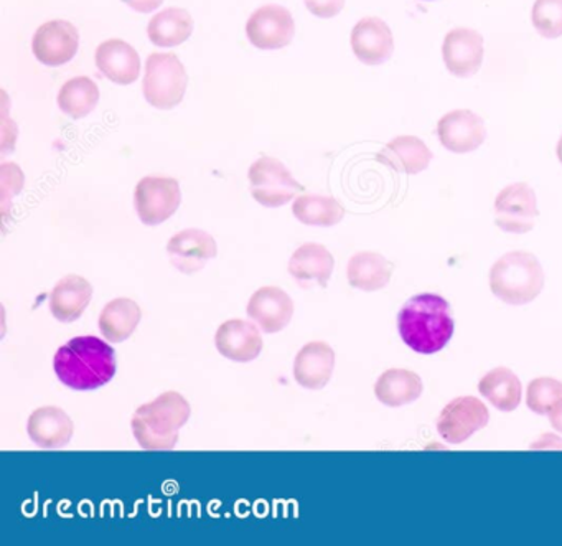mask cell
I'll return each mask as SVG.
<instances>
[{
    "mask_svg": "<svg viewBox=\"0 0 562 546\" xmlns=\"http://www.w3.org/2000/svg\"><path fill=\"white\" fill-rule=\"evenodd\" d=\"M58 108L74 120H83L100 103V88L91 78L77 77L68 80L58 93Z\"/></svg>",
    "mask_w": 562,
    "mask_h": 546,
    "instance_id": "cell-29",
    "label": "cell"
},
{
    "mask_svg": "<svg viewBox=\"0 0 562 546\" xmlns=\"http://www.w3.org/2000/svg\"><path fill=\"white\" fill-rule=\"evenodd\" d=\"M80 47L77 27L67 21H50L37 29L32 52L45 67H61L74 60Z\"/></svg>",
    "mask_w": 562,
    "mask_h": 546,
    "instance_id": "cell-11",
    "label": "cell"
},
{
    "mask_svg": "<svg viewBox=\"0 0 562 546\" xmlns=\"http://www.w3.org/2000/svg\"><path fill=\"white\" fill-rule=\"evenodd\" d=\"M312 15L321 19H334L344 11L345 0H304Z\"/></svg>",
    "mask_w": 562,
    "mask_h": 546,
    "instance_id": "cell-33",
    "label": "cell"
},
{
    "mask_svg": "<svg viewBox=\"0 0 562 546\" xmlns=\"http://www.w3.org/2000/svg\"><path fill=\"white\" fill-rule=\"evenodd\" d=\"M376 159L396 172L416 176L429 167L432 153L419 137L400 136L387 143Z\"/></svg>",
    "mask_w": 562,
    "mask_h": 546,
    "instance_id": "cell-22",
    "label": "cell"
},
{
    "mask_svg": "<svg viewBox=\"0 0 562 546\" xmlns=\"http://www.w3.org/2000/svg\"><path fill=\"white\" fill-rule=\"evenodd\" d=\"M143 312L133 299L120 298L106 304L100 315V331L111 344L127 341L139 325Z\"/></svg>",
    "mask_w": 562,
    "mask_h": 546,
    "instance_id": "cell-27",
    "label": "cell"
},
{
    "mask_svg": "<svg viewBox=\"0 0 562 546\" xmlns=\"http://www.w3.org/2000/svg\"><path fill=\"white\" fill-rule=\"evenodd\" d=\"M479 391L496 410L503 411V413L515 411L521 403V381L506 367L490 370L480 380Z\"/></svg>",
    "mask_w": 562,
    "mask_h": 546,
    "instance_id": "cell-28",
    "label": "cell"
},
{
    "mask_svg": "<svg viewBox=\"0 0 562 546\" xmlns=\"http://www.w3.org/2000/svg\"><path fill=\"white\" fill-rule=\"evenodd\" d=\"M351 51L368 67H378L390 60L394 52L393 32L378 18H364L351 31Z\"/></svg>",
    "mask_w": 562,
    "mask_h": 546,
    "instance_id": "cell-15",
    "label": "cell"
},
{
    "mask_svg": "<svg viewBox=\"0 0 562 546\" xmlns=\"http://www.w3.org/2000/svg\"><path fill=\"white\" fill-rule=\"evenodd\" d=\"M192 408L182 394L166 391L150 403L137 408L131 423L134 437L143 449H173L179 441L180 430L186 426Z\"/></svg>",
    "mask_w": 562,
    "mask_h": 546,
    "instance_id": "cell-3",
    "label": "cell"
},
{
    "mask_svg": "<svg viewBox=\"0 0 562 546\" xmlns=\"http://www.w3.org/2000/svg\"><path fill=\"white\" fill-rule=\"evenodd\" d=\"M74 421L61 408L44 406L35 410L27 421L29 437L44 449H60L74 436Z\"/></svg>",
    "mask_w": 562,
    "mask_h": 546,
    "instance_id": "cell-21",
    "label": "cell"
},
{
    "mask_svg": "<svg viewBox=\"0 0 562 546\" xmlns=\"http://www.w3.org/2000/svg\"><path fill=\"white\" fill-rule=\"evenodd\" d=\"M335 368V352L325 342H308L294 361V378L302 388L321 390L330 381Z\"/></svg>",
    "mask_w": 562,
    "mask_h": 546,
    "instance_id": "cell-20",
    "label": "cell"
},
{
    "mask_svg": "<svg viewBox=\"0 0 562 546\" xmlns=\"http://www.w3.org/2000/svg\"><path fill=\"white\" fill-rule=\"evenodd\" d=\"M437 137L450 153L469 154L485 143L486 127L482 118L473 111L456 110L440 118Z\"/></svg>",
    "mask_w": 562,
    "mask_h": 546,
    "instance_id": "cell-12",
    "label": "cell"
},
{
    "mask_svg": "<svg viewBox=\"0 0 562 546\" xmlns=\"http://www.w3.org/2000/svg\"><path fill=\"white\" fill-rule=\"evenodd\" d=\"M542 288L544 271L531 253H506L490 269V289L506 304H529L541 294Z\"/></svg>",
    "mask_w": 562,
    "mask_h": 546,
    "instance_id": "cell-4",
    "label": "cell"
},
{
    "mask_svg": "<svg viewBox=\"0 0 562 546\" xmlns=\"http://www.w3.org/2000/svg\"><path fill=\"white\" fill-rule=\"evenodd\" d=\"M334 268V256L325 246L317 243H305L295 249L289 261V272L302 289H311L314 286L327 288Z\"/></svg>",
    "mask_w": 562,
    "mask_h": 546,
    "instance_id": "cell-17",
    "label": "cell"
},
{
    "mask_svg": "<svg viewBox=\"0 0 562 546\" xmlns=\"http://www.w3.org/2000/svg\"><path fill=\"white\" fill-rule=\"evenodd\" d=\"M495 222L506 233L531 232L538 219V199L528 183H512L498 193L495 200Z\"/></svg>",
    "mask_w": 562,
    "mask_h": 546,
    "instance_id": "cell-8",
    "label": "cell"
},
{
    "mask_svg": "<svg viewBox=\"0 0 562 546\" xmlns=\"http://www.w3.org/2000/svg\"><path fill=\"white\" fill-rule=\"evenodd\" d=\"M531 22L542 38L554 41L562 35V0H535Z\"/></svg>",
    "mask_w": 562,
    "mask_h": 546,
    "instance_id": "cell-31",
    "label": "cell"
},
{
    "mask_svg": "<svg viewBox=\"0 0 562 546\" xmlns=\"http://www.w3.org/2000/svg\"><path fill=\"white\" fill-rule=\"evenodd\" d=\"M54 368L65 387L77 391L97 390L116 375V354L103 338L83 335L58 348Z\"/></svg>",
    "mask_w": 562,
    "mask_h": 546,
    "instance_id": "cell-1",
    "label": "cell"
},
{
    "mask_svg": "<svg viewBox=\"0 0 562 546\" xmlns=\"http://www.w3.org/2000/svg\"><path fill=\"white\" fill-rule=\"evenodd\" d=\"M483 38L472 29H452L443 38L442 58L447 70L457 78L473 77L483 64Z\"/></svg>",
    "mask_w": 562,
    "mask_h": 546,
    "instance_id": "cell-13",
    "label": "cell"
},
{
    "mask_svg": "<svg viewBox=\"0 0 562 546\" xmlns=\"http://www.w3.org/2000/svg\"><path fill=\"white\" fill-rule=\"evenodd\" d=\"M295 34L294 18L282 5L269 4L252 12L246 22V35L259 51L288 47Z\"/></svg>",
    "mask_w": 562,
    "mask_h": 546,
    "instance_id": "cell-9",
    "label": "cell"
},
{
    "mask_svg": "<svg viewBox=\"0 0 562 546\" xmlns=\"http://www.w3.org/2000/svg\"><path fill=\"white\" fill-rule=\"evenodd\" d=\"M98 70L116 85H133L140 75V57L136 48L120 38L103 42L97 48Z\"/></svg>",
    "mask_w": 562,
    "mask_h": 546,
    "instance_id": "cell-19",
    "label": "cell"
},
{
    "mask_svg": "<svg viewBox=\"0 0 562 546\" xmlns=\"http://www.w3.org/2000/svg\"><path fill=\"white\" fill-rule=\"evenodd\" d=\"M123 2L139 14H150L164 4V0H123Z\"/></svg>",
    "mask_w": 562,
    "mask_h": 546,
    "instance_id": "cell-34",
    "label": "cell"
},
{
    "mask_svg": "<svg viewBox=\"0 0 562 546\" xmlns=\"http://www.w3.org/2000/svg\"><path fill=\"white\" fill-rule=\"evenodd\" d=\"M249 189L256 202L268 209L285 205L304 190L289 172L288 167L274 157H261L248 170Z\"/></svg>",
    "mask_w": 562,
    "mask_h": 546,
    "instance_id": "cell-6",
    "label": "cell"
},
{
    "mask_svg": "<svg viewBox=\"0 0 562 546\" xmlns=\"http://www.w3.org/2000/svg\"><path fill=\"white\" fill-rule=\"evenodd\" d=\"M93 298V288L81 276L70 275L61 279L50 294V311L60 322H75L87 311Z\"/></svg>",
    "mask_w": 562,
    "mask_h": 546,
    "instance_id": "cell-23",
    "label": "cell"
},
{
    "mask_svg": "<svg viewBox=\"0 0 562 546\" xmlns=\"http://www.w3.org/2000/svg\"><path fill=\"white\" fill-rule=\"evenodd\" d=\"M555 154H558L559 163L562 164V136L561 140H559L558 147H555Z\"/></svg>",
    "mask_w": 562,
    "mask_h": 546,
    "instance_id": "cell-36",
    "label": "cell"
},
{
    "mask_svg": "<svg viewBox=\"0 0 562 546\" xmlns=\"http://www.w3.org/2000/svg\"><path fill=\"white\" fill-rule=\"evenodd\" d=\"M397 331L416 354H437L446 348L456 331L449 302L432 292L414 296L397 314Z\"/></svg>",
    "mask_w": 562,
    "mask_h": 546,
    "instance_id": "cell-2",
    "label": "cell"
},
{
    "mask_svg": "<svg viewBox=\"0 0 562 546\" xmlns=\"http://www.w3.org/2000/svg\"><path fill=\"white\" fill-rule=\"evenodd\" d=\"M488 421V408L479 398L459 397L443 408L437 420V431L447 443L460 444L483 430Z\"/></svg>",
    "mask_w": 562,
    "mask_h": 546,
    "instance_id": "cell-10",
    "label": "cell"
},
{
    "mask_svg": "<svg viewBox=\"0 0 562 546\" xmlns=\"http://www.w3.org/2000/svg\"><path fill=\"white\" fill-rule=\"evenodd\" d=\"M299 222L308 226H335L345 216V209L334 197L301 196L292 205Z\"/></svg>",
    "mask_w": 562,
    "mask_h": 546,
    "instance_id": "cell-30",
    "label": "cell"
},
{
    "mask_svg": "<svg viewBox=\"0 0 562 546\" xmlns=\"http://www.w3.org/2000/svg\"><path fill=\"white\" fill-rule=\"evenodd\" d=\"M170 261L183 275H195L205 268L210 259L215 258V238L203 230L190 229L177 233L167 245Z\"/></svg>",
    "mask_w": 562,
    "mask_h": 546,
    "instance_id": "cell-14",
    "label": "cell"
},
{
    "mask_svg": "<svg viewBox=\"0 0 562 546\" xmlns=\"http://www.w3.org/2000/svg\"><path fill=\"white\" fill-rule=\"evenodd\" d=\"M182 202L179 182L170 177H144L136 187L134 205L144 225L167 222Z\"/></svg>",
    "mask_w": 562,
    "mask_h": 546,
    "instance_id": "cell-7",
    "label": "cell"
},
{
    "mask_svg": "<svg viewBox=\"0 0 562 546\" xmlns=\"http://www.w3.org/2000/svg\"><path fill=\"white\" fill-rule=\"evenodd\" d=\"M249 319L266 334L288 327L294 315V302L288 292L276 286L258 289L248 302Z\"/></svg>",
    "mask_w": 562,
    "mask_h": 546,
    "instance_id": "cell-16",
    "label": "cell"
},
{
    "mask_svg": "<svg viewBox=\"0 0 562 546\" xmlns=\"http://www.w3.org/2000/svg\"><path fill=\"white\" fill-rule=\"evenodd\" d=\"M391 276H393V266L380 253H357L348 261V282L361 291L373 292L386 288Z\"/></svg>",
    "mask_w": 562,
    "mask_h": 546,
    "instance_id": "cell-24",
    "label": "cell"
},
{
    "mask_svg": "<svg viewBox=\"0 0 562 546\" xmlns=\"http://www.w3.org/2000/svg\"><path fill=\"white\" fill-rule=\"evenodd\" d=\"M186 67L177 55L153 54L146 62V78L143 81L144 98L157 110H173L186 98Z\"/></svg>",
    "mask_w": 562,
    "mask_h": 546,
    "instance_id": "cell-5",
    "label": "cell"
},
{
    "mask_svg": "<svg viewBox=\"0 0 562 546\" xmlns=\"http://www.w3.org/2000/svg\"><path fill=\"white\" fill-rule=\"evenodd\" d=\"M193 27L195 25L189 12L179 8H169L154 15L153 21L147 25V35L157 47H179L192 37Z\"/></svg>",
    "mask_w": 562,
    "mask_h": 546,
    "instance_id": "cell-26",
    "label": "cell"
},
{
    "mask_svg": "<svg viewBox=\"0 0 562 546\" xmlns=\"http://www.w3.org/2000/svg\"><path fill=\"white\" fill-rule=\"evenodd\" d=\"M215 345L223 357L232 361H252L262 350V337L256 325L241 319H232L220 325Z\"/></svg>",
    "mask_w": 562,
    "mask_h": 546,
    "instance_id": "cell-18",
    "label": "cell"
},
{
    "mask_svg": "<svg viewBox=\"0 0 562 546\" xmlns=\"http://www.w3.org/2000/svg\"><path fill=\"white\" fill-rule=\"evenodd\" d=\"M562 400V383L555 378H536L528 385L526 403L536 414H549V411Z\"/></svg>",
    "mask_w": 562,
    "mask_h": 546,
    "instance_id": "cell-32",
    "label": "cell"
},
{
    "mask_svg": "<svg viewBox=\"0 0 562 546\" xmlns=\"http://www.w3.org/2000/svg\"><path fill=\"white\" fill-rule=\"evenodd\" d=\"M549 421L558 433L562 434V400L549 411Z\"/></svg>",
    "mask_w": 562,
    "mask_h": 546,
    "instance_id": "cell-35",
    "label": "cell"
},
{
    "mask_svg": "<svg viewBox=\"0 0 562 546\" xmlns=\"http://www.w3.org/2000/svg\"><path fill=\"white\" fill-rule=\"evenodd\" d=\"M419 375L403 368H391L378 378L374 394L384 406L400 408L413 403L423 394Z\"/></svg>",
    "mask_w": 562,
    "mask_h": 546,
    "instance_id": "cell-25",
    "label": "cell"
}]
</instances>
